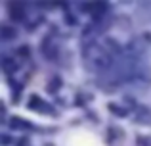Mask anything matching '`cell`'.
Wrapping results in <instances>:
<instances>
[{
	"mask_svg": "<svg viewBox=\"0 0 151 146\" xmlns=\"http://www.w3.org/2000/svg\"><path fill=\"white\" fill-rule=\"evenodd\" d=\"M12 127H23V129H29L31 125L29 123H25V121H19V119H12Z\"/></svg>",
	"mask_w": 151,
	"mask_h": 146,
	"instance_id": "6",
	"label": "cell"
},
{
	"mask_svg": "<svg viewBox=\"0 0 151 146\" xmlns=\"http://www.w3.org/2000/svg\"><path fill=\"white\" fill-rule=\"evenodd\" d=\"M10 15H12L14 19H23V17H25V12H23V6H21V4H12Z\"/></svg>",
	"mask_w": 151,
	"mask_h": 146,
	"instance_id": "5",
	"label": "cell"
},
{
	"mask_svg": "<svg viewBox=\"0 0 151 146\" xmlns=\"http://www.w3.org/2000/svg\"><path fill=\"white\" fill-rule=\"evenodd\" d=\"M19 56H21V58H27V54H29V48H27V46H23V48H19Z\"/></svg>",
	"mask_w": 151,
	"mask_h": 146,
	"instance_id": "7",
	"label": "cell"
},
{
	"mask_svg": "<svg viewBox=\"0 0 151 146\" xmlns=\"http://www.w3.org/2000/svg\"><path fill=\"white\" fill-rule=\"evenodd\" d=\"M29 110H38V112H52L50 106L42 104V100H40L38 96H31V100H29Z\"/></svg>",
	"mask_w": 151,
	"mask_h": 146,
	"instance_id": "2",
	"label": "cell"
},
{
	"mask_svg": "<svg viewBox=\"0 0 151 146\" xmlns=\"http://www.w3.org/2000/svg\"><path fill=\"white\" fill-rule=\"evenodd\" d=\"M0 37H2V41H12V38H15V37H17V31H15L14 27L4 25L2 29H0Z\"/></svg>",
	"mask_w": 151,
	"mask_h": 146,
	"instance_id": "4",
	"label": "cell"
},
{
	"mask_svg": "<svg viewBox=\"0 0 151 146\" xmlns=\"http://www.w3.org/2000/svg\"><path fill=\"white\" fill-rule=\"evenodd\" d=\"M84 62L90 69L101 73V71H109V69L113 68L115 58H113V54L107 48H103L101 44L92 42V44L86 46V50H84Z\"/></svg>",
	"mask_w": 151,
	"mask_h": 146,
	"instance_id": "1",
	"label": "cell"
},
{
	"mask_svg": "<svg viewBox=\"0 0 151 146\" xmlns=\"http://www.w3.org/2000/svg\"><path fill=\"white\" fill-rule=\"evenodd\" d=\"M2 69L6 73H14V71H17V64H15L14 58L6 56V58H2Z\"/></svg>",
	"mask_w": 151,
	"mask_h": 146,
	"instance_id": "3",
	"label": "cell"
}]
</instances>
